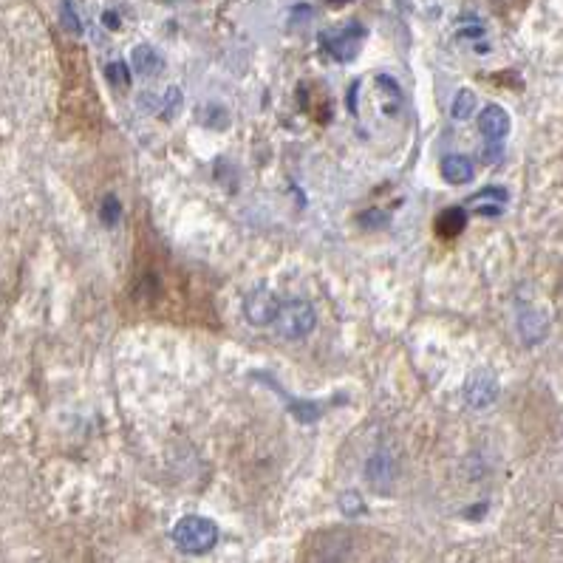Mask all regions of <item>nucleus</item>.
Segmentation results:
<instances>
[{
  "mask_svg": "<svg viewBox=\"0 0 563 563\" xmlns=\"http://www.w3.org/2000/svg\"><path fill=\"white\" fill-rule=\"evenodd\" d=\"M510 128H513L510 114H507L501 105H487L479 114V131L484 133L487 139H507Z\"/></svg>",
  "mask_w": 563,
  "mask_h": 563,
  "instance_id": "7",
  "label": "nucleus"
},
{
  "mask_svg": "<svg viewBox=\"0 0 563 563\" xmlns=\"http://www.w3.org/2000/svg\"><path fill=\"white\" fill-rule=\"evenodd\" d=\"M340 513L348 515V518H357V515L365 513V501L357 490H346L340 496Z\"/></svg>",
  "mask_w": 563,
  "mask_h": 563,
  "instance_id": "15",
  "label": "nucleus"
},
{
  "mask_svg": "<svg viewBox=\"0 0 563 563\" xmlns=\"http://www.w3.org/2000/svg\"><path fill=\"white\" fill-rule=\"evenodd\" d=\"M365 479L377 493H388L397 481V459L385 450L371 453L368 462H365Z\"/></svg>",
  "mask_w": 563,
  "mask_h": 563,
  "instance_id": "6",
  "label": "nucleus"
},
{
  "mask_svg": "<svg viewBox=\"0 0 563 563\" xmlns=\"http://www.w3.org/2000/svg\"><path fill=\"white\" fill-rule=\"evenodd\" d=\"M507 190H501V187H484L479 190L476 196H470L467 199V207H473L479 216H501L504 213V204H507Z\"/></svg>",
  "mask_w": 563,
  "mask_h": 563,
  "instance_id": "8",
  "label": "nucleus"
},
{
  "mask_svg": "<svg viewBox=\"0 0 563 563\" xmlns=\"http://www.w3.org/2000/svg\"><path fill=\"white\" fill-rule=\"evenodd\" d=\"M100 218L105 227H116V221L122 218V204L116 196H105L100 207Z\"/></svg>",
  "mask_w": 563,
  "mask_h": 563,
  "instance_id": "16",
  "label": "nucleus"
},
{
  "mask_svg": "<svg viewBox=\"0 0 563 563\" xmlns=\"http://www.w3.org/2000/svg\"><path fill=\"white\" fill-rule=\"evenodd\" d=\"M261 377H264V374H261ZM266 380H269V377H266ZM269 385H272V391H278V394L286 399L289 414L295 416V419H300V422H315V419L323 416V405H320V402H312V399H292L286 391H281V385L275 380H269Z\"/></svg>",
  "mask_w": 563,
  "mask_h": 563,
  "instance_id": "11",
  "label": "nucleus"
},
{
  "mask_svg": "<svg viewBox=\"0 0 563 563\" xmlns=\"http://www.w3.org/2000/svg\"><path fill=\"white\" fill-rule=\"evenodd\" d=\"M275 332L281 334L283 340H306L315 332L317 312L309 300H286L275 312Z\"/></svg>",
  "mask_w": 563,
  "mask_h": 563,
  "instance_id": "2",
  "label": "nucleus"
},
{
  "mask_svg": "<svg viewBox=\"0 0 563 563\" xmlns=\"http://www.w3.org/2000/svg\"><path fill=\"white\" fill-rule=\"evenodd\" d=\"M436 230L442 238H456L467 230V210L464 207H448L436 216Z\"/></svg>",
  "mask_w": 563,
  "mask_h": 563,
  "instance_id": "13",
  "label": "nucleus"
},
{
  "mask_svg": "<svg viewBox=\"0 0 563 563\" xmlns=\"http://www.w3.org/2000/svg\"><path fill=\"white\" fill-rule=\"evenodd\" d=\"M105 23L108 29H119V17H114V12H105Z\"/></svg>",
  "mask_w": 563,
  "mask_h": 563,
  "instance_id": "21",
  "label": "nucleus"
},
{
  "mask_svg": "<svg viewBox=\"0 0 563 563\" xmlns=\"http://www.w3.org/2000/svg\"><path fill=\"white\" fill-rule=\"evenodd\" d=\"M439 170H442V179L448 184H467L473 182V176H476L473 162H470L467 156H462V153H448V156L442 159Z\"/></svg>",
  "mask_w": 563,
  "mask_h": 563,
  "instance_id": "10",
  "label": "nucleus"
},
{
  "mask_svg": "<svg viewBox=\"0 0 563 563\" xmlns=\"http://www.w3.org/2000/svg\"><path fill=\"white\" fill-rule=\"evenodd\" d=\"M278 306H281V298L272 289L258 286V289H252L247 298H244V317H247L252 326H269L275 320Z\"/></svg>",
  "mask_w": 563,
  "mask_h": 563,
  "instance_id": "5",
  "label": "nucleus"
},
{
  "mask_svg": "<svg viewBox=\"0 0 563 563\" xmlns=\"http://www.w3.org/2000/svg\"><path fill=\"white\" fill-rule=\"evenodd\" d=\"M360 221H363L365 227H380V224H385V221H388V216H385V213H380V210H371V213H365Z\"/></svg>",
  "mask_w": 563,
  "mask_h": 563,
  "instance_id": "20",
  "label": "nucleus"
},
{
  "mask_svg": "<svg viewBox=\"0 0 563 563\" xmlns=\"http://www.w3.org/2000/svg\"><path fill=\"white\" fill-rule=\"evenodd\" d=\"M501 156H504V139H487V145H484V162H487V165H496V162H501Z\"/></svg>",
  "mask_w": 563,
  "mask_h": 563,
  "instance_id": "18",
  "label": "nucleus"
},
{
  "mask_svg": "<svg viewBox=\"0 0 563 563\" xmlns=\"http://www.w3.org/2000/svg\"><path fill=\"white\" fill-rule=\"evenodd\" d=\"M63 23H66V29H71V32H83V26H80V20H77V15H74V9H71V0H66L63 3Z\"/></svg>",
  "mask_w": 563,
  "mask_h": 563,
  "instance_id": "19",
  "label": "nucleus"
},
{
  "mask_svg": "<svg viewBox=\"0 0 563 563\" xmlns=\"http://www.w3.org/2000/svg\"><path fill=\"white\" fill-rule=\"evenodd\" d=\"M363 40L365 26H360V23H346V26L320 32V46H323V51H326L332 60H337V63H351V60L360 54Z\"/></svg>",
  "mask_w": 563,
  "mask_h": 563,
  "instance_id": "3",
  "label": "nucleus"
},
{
  "mask_svg": "<svg viewBox=\"0 0 563 563\" xmlns=\"http://www.w3.org/2000/svg\"><path fill=\"white\" fill-rule=\"evenodd\" d=\"M131 63L133 71L142 74V77H153V74H159L162 66H165V60H162V57L156 54V49L148 46V43H142V46H136V49L131 51Z\"/></svg>",
  "mask_w": 563,
  "mask_h": 563,
  "instance_id": "12",
  "label": "nucleus"
},
{
  "mask_svg": "<svg viewBox=\"0 0 563 563\" xmlns=\"http://www.w3.org/2000/svg\"><path fill=\"white\" fill-rule=\"evenodd\" d=\"M518 332H521V340L524 343H541L544 337L549 334V320L544 312H538V309H524L521 317H518Z\"/></svg>",
  "mask_w": 563,
  "mask_h": 563,
  "instance_id": "9",
  "label": "nucleus"
},
{
  "mask_svg": "<svg viewBox=\"0 0 563 563\" xmlns=\"http://www.w3.org/2000/svg\"><path fill=\"white\" fill-rule=\"evenodd\" d=\"M108 80L119 88H128L131 85V74H128V66L125 63H111L108 66Z\"/></svg>",
  "mask_w": 563,
  "mask_h": 563,
  "instance_id": "17",
  "label": "nucleus"
},
{
  "mask_svg": "<svg viewBox=\"0 0 563 563\" xmlns=\"http://www.w3.org/2000/svg\"><path fill=\"white\" fill-rule=\"evenodd\" d=\"M173 541L176 547L187 555H204L218 544L216 521H210L207 515H182L173 524Z\"/></svg>",
  "mask_w": 563,
  "mask_h": 563,
  "instance_id": "1",
  "label": "nucleus"
},
{
  "mask_svg": "<svg viewBox=\"0 0 563 563\" xmlns=\"http://www.w3.org/2000/svg\"><path fill=\"white\" fill-rule=\"evenodd\" d=\"M464 402L470 408H490L498 399V380L490 368H479L464 380Z\"/></svg>",
  "mask_w": 563,
  "mask_h": 563,
  "instance_id": "4",
  "label": "nucleus"
},
{
  "mask_svg": "<svg viewBox=\"0 0 563 563\" xmlns=\"http://www.w3.org/2000/svg\"><path fill=\"white\" fill-rule=\"evenodd\" d=\"M476 108H479L476 94H473L470 88H459V91H456V97H453V108H450V114H453V119L464 122V119H470V116L476 114Z\"/></svg>",
  "mask_w": 563,
  "mask_h": 563,
  "instance_id": "14",
  "label": "nucleus"
}]
</instances>
